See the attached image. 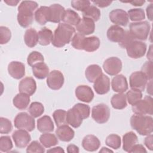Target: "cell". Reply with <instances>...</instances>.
<instances>
[{"mask_svg": "<svg viewBox=\"0 0 153 153\" xmlns=\"http://www.w3.org/2000/svg\"><path fill=\"white\" fill-rule=\"evenodd\" d=\"M11 139L8 136H3L0 137V151L7 152L13 148Z\"/></svg>", "mask_w": 153, "mask_h": 153, "instance_id": "44", "label": "cell"}, {"mask_svg": "<svg viewBox=\"0 0 153 153\" xmlns=\"http://www.w3.org/2000/svg\"><path fill=\"white\" fill-rule=\"evenodd\" d=\"M16 128L32 131L35 129V121L34 118L27 113L23 112L19 113L14 120Z\"/></svg>", "mask_w": 153, "mask_h": 153, "instance_id": "5", "label": "cell"}, {"mask_svg": "<svg viewBox=\"0 0 153 153\" xmlns=\"http://www.w3.org/2000/svg\"><path fill=\"white\" fill-rule=\"evenodd\" d=\"M148 78L142 71L133 72L129 77L130 87L132 89H136L141 91H144L148 82Z\"/></svg>", "mask_w": 153, "mask_h": 153, "instance_id": "9", "label": "cell"}, {"mask_svg": "<svg viewBox=\"0 0 153 153\" xmlns=\"http://www.w3.org/2000/svg\"><path fill=\"white\" fill-rule=\"evenodd\" d=\"M36 90V84L31 76H27L22 79L19 84L20 93H23L29 96L33 95Z\"/></svg>", "mask_w": 153, "mask_h": 153, "instance_id": "17", "label": "cell"}, {"mask_svg": "<svg viewBox=\"0 0 153 153\" xmlns=\"http://www.w3.org/2000/svg\"><path fill=\"white\" fill-rule=\"evenodd\" d=\"M71 4L74 9L83 12L90 5V1L87 0H76L72 1Z\"/></svg>", "mask_w": 153, "mask_h": 153, "instance_id": "49", "label": "cell"}, {"mask_svg": "<svg viewBox=\"0 0 153 153\" xmlns=\"http://www.w3.org/2000/svg\"><path fill=\"white\" fill-rule=\"evenodd\" d=\"M47 152H64L65 151L60 146H57V147H54L53 148H51L48 150L47 151Z\"/></svg>", "mask_w": 153, "mask_h": 153, "instance_id": "59", "label": "cell"}, {"mask_svg": "<svg viewBox=\"0 0 153 153\" xmlns=\"http://www.w3.org/2000/svg\"><path fill=\"white\" fill-rule=\"evenodd\" d=\"M153 136L152 134L147 135V136L144 139L145 145L151 151L153 150V143H152Z\"/></svg>", "mask_w": 153, "mask_h": 153, "instance_id": "53", "label": "cell"}, {"mask_svg": "<svg viewBox=\"0 0 153 153\" xmlns=\"http://www.w3.org/2000/svg\"><path fill=\"white\" fill-rule=\"evenodd\" d=\"M65 78L63 74L58 70L51 71L47 78L48 87L53 90L60 89L63 85Z\"/></svg>", "mask_w": 153, "mask_h": 153, "instance_id": "11", "label": "cell"}, {"mask_svg": "<svg viewBox=\"0 0 153 153\" xmlns=\"http://www.w3.org/2000/svg\"><path fill=\"white\" fill-rule=\"evenodd\" d=\"M67 112L63 109H57L53 114V117L57 127L66 124Z\"/></svg>", "mask_w": 153, "mask_h": 153, "instance_id": "42", "label": "cell"}, {"mask_svg": "<svg viewBox=\"0 0 153 153\" xmlns=\"http://www.w3.org/2000/svg\"><path fill=\"white\" fill-rule=\"evenodd\" d=\"M138 138L133 131H129L124 134L123 137V149L126 152H129L131 148L137 143Z\"/></svg>", "mask_w": 153, "mask_h": 153, "instance_id": "30", "label": "cell"}, {"mask_svg": "<svg viewBox=\"0 0 153 153\" xmlns=\"http://www.w3.org/2000/svg\"><path fill=\"white\" fill-rule=\"evenodd\" d=\"M126 96L128 103L131 105H134L139 100L142 99L143 96L141 91L132 88L127 92Z\"/></svg>", "mask_w": 153, "mask_h": 153, "instance_id": "40", "label": "cell"}, {"mask_svg": "<svg viewBox=\"0 0 153 153\" xmlns=\"http://www.w3.org/2000/svg\"><path fill=\"white\" fill-rule=\"evenodd\" d=\"M38 43L43 46H46L49 45L53 40V33L52 31L44 27L42 28L38 32Z\"/></svg>", "mask_w": 153, "mask_h": 153, "instance_id": "34", "label": "cell"}, {"mask_svg": "<svg viewBox=\"0 0 153 153\" xmlns=\"http://www.w3.org/2000/svg\"><path fill=\"white\" fill-rule=\"evenodd\" d=\"M85 36L79 33H75L74 36L72 37V39L71 40V45L76 50H82V43L83 41V39H84Z\"/></svg>", "mask_w": 153, "mask_h": 153, "instance_id": "50", "label": "cell"}, {"mask_svg": "<svg viewBox=\"0 0 153 153\" xmlns=\"http://www.w3.org/2000/svg\"><path fill=\"white\" fill-rule=\"evenodd\" d=\"M83 17L90 18L94 22H97L100 17V11L94 5H90L84 11L82 12Z\"/></svg>", "mask_w": 153, "mask_h": 153, "instance_id": "37", "label": "cell"}, {"mask_svg": "<svg viewBox=\"0 0 153 153\" xmlns=\"http://www.w3.org/2000/svg\"><path fill=\"white\" fill-rule=\"evenodd\" d=\"M110 20L116 25L126 26L128 23L129 19L127 13L122 9H114L109 14Z\"/></svg>", "mask_w": 153, "mask_h": 153, "instance_id": "13", "label": "cell"}, {"mask_svg": "<svg viewBox=\"0 0 153 153\" xmlns=\"http://www.w3.org/2000/svg\"><path fill=\"white\" fill-rule=\"evenodd\" d=\"M134 40L136 39L129 31H125V33L122 40L118 44L121 48H126L131 42Z\"/></svg>", "mask_w": 153, "mask_h": 153, "instance_id": "52", "label": "cell"}, {"mask_svg": "<svg viewBox=\"0 0 153 153\" xmlns=\"http://www.w3.org/2000/svg\"><path fill=\"white\" fill-rule=\"evenodd\" d=\"M102 70L98 65H89L85 71V76L88 82L94 83L102 74Z\"/></svg>", "mask_w": 153, "mask_h": 153, "instance_id": "27", "label": "cell"}, {"mask_svg": "<svg viewBox=\"0 0 153 153\" xmlns=\"http://www.w3.org/2000/svg\"><path fill=\"white\" fill-rule=\"evenodd\" d=\"M8 72L12 78L19 79L25 75V66L20 62L13 61L8 64Z\"/></svg>", "mask_w": 153, "mask_h": 153, "instance_id": "18", "label": "cell"}, {"mask_svg": "<svg viewBox=\"0 0 153 153\" xmlns=\"http://www.w3.org/2000/svg\"><path fill=\"white\" fill-rule=\"evenodd\" d=\"M145 147L141 144H135L128 152H146Z\"/></svg>", "mask_w": 153, "mask_h": 153, "instance_id": "54", "label": "cell"}, {"mask_svg": "<svg viewBox=\"0 0 153 153\" xmlns=\"http://www.w3.org/2000/svg\"><path fill=\"white\" fill-rule=\"evenodd\" d=\"M75 29L68 24L59 23L53 33L51 44L56 47L61 48L69 44L74 36Z\"/></svg>", "mask_w": 153, "mask_h": 153, "instance_id": "2", "label": "cell"}, {"mask_svg": "<svg viewBox=\"0 0 153 153\" xmlns=\"http://www.w3.org/2000/svg\"><path fill=\"white\" fill-rule=\"evenodd\" d=\"M125 33V30L118 25H112L107 30V38L109 41L113 42H120Z\"/></svg>", "mask_w": 153, "mask_h": 153, "instance_id": "23", "label": "cell"}, {"mask_svg": "<svg viewBox=\"0 0 153 153\" xmlns=\"http://www.w3.org/2000/svg\"><path fill=\"white\" fill-rule=\"evenodd\" d=\"M111 103L112 108L115 109L121 110L124 109L127 105L126 94L123 93L113 95L111 100Z\"/></svg>", "mask_w": 153, "mask_h": 153, "instance_id": "35", "label": "cell"}, {"mask_svg": "<svg viewBox=\"0 0 153 153\" xmlns=\"http://www.w3.org/2000/svg\"><path fill=\"white\" fill-rule=\"evenodd\" d=\"M13 129L11 121L4 117L0 118V133L1 134L10 133Z\"/></svg>", "mask_w": 153, "mask_h": 153, "instance_id": "46", "label": "cell"}, {"mask_svg": "<svg viewBox=\"0 0 153 153\" xmlns=\"http://www.w3.org/2000/svg\"><path fill=\"white\" fill-rule=\"evenodd\" d=\"M36 22L40 25H44L48 22L49 7L41 6L37 9L34 14Z\"/></svg>", "mask_w": 153, "mask_h": 153, "instance_id": "33", "label": "cell"}, {"mask_svg": "<svg viewBox=\"0 0 153 153\" xmlns=\"http://www.w3.org/2000/svg\"><path fill=\"white\" fill-rule=\"evenodd\" d=\"M67 152L68 153H78L79 150V148L74 144H70L67 146Z\"/></svg>", "mask_w": 153, "mask_h": 153, "instance_id": "56", "label": "cell"}, {"mask_svg": "<svg viewBox=\"0 0 153 153\" xmlns=\"http://www.w3.org/2000/svg\"><path fill=\"white\" fill-rule=\"evenodd\" d=\"M128 19L133 22H139L145 19L144 10L142 8H133L128 11Z\"/></svg>", "mask_w": 153, "mask_h": 153, "instance_id": "38", "label": "cell"}, {"mask_svg": "<svg viewBox=\"0 0 153 153\" xmlns=\"http://www.w3.org/2000/svg\"><path fill=\"white\" fill-rule=\"evenodd\" d=\"M100 44V39L97 36L85 37L82 43V50L87 52H94L99 48Z\"/></svg>", "mask_w": 153, "mask_h": 153, "instance_id": "26", "label": "cell"}, {"mask_svg": "<svg viewBox=\"0 0 153 153\" xmlns=\"http://www.w3.org/2000/svg\"><path fill=\"white\" fill-rule=\"evenodd\" d=\"M45 152V148L44 146L39 143L37 140L32 141L27 147L26 152L32 153H44Z\"/></svg>", "mask_w": 153, "mask_h": 153, "instance_id": "47", "label": "cell"}, {"mask_svg": "<svg viewBox=\"0 0 153 153\" xmlns=\"http://www.w3.org/2000/svg\"><path fill=\"white\" fill-rule=\"evenodd\" d=\"M146 44L140 41L134 40L131 42L126 48L127 55L131 59H139L142 57L146 51Z\"/></svg>", "mask_w": 153, "mask_h": 153, "instance_id": "8", "label": "cell"}, {"mask_svg": "<svg viewBox=\"0 0 153 153\" xmlns=\"http://www.w3.org/2000/svg\"><path fill=\"white\" fill-rule=\"evenodd\" d=\"M12 137L15 145L18 148H24L27 146L31 140L30 135L27 130L19 129L14 131Z\"/></svg>", "mask_w": 153, "mask_h": 153, "instance_id": "12", "label": "cell"}, {"mask_svg": "<svg viewBox=\"0 0 153 153\" xmlns=\"http://www.w3.org/2000/svg\"><path fill=\"white\" fill-rule=\"evenodd\" d=\"M130 125L139 134L147 136L152 133L153 118L146 115L134 114L130 118Z\"/></svg>", "mask_w": 153, "mask_h": 153, "instance_id": "3", "label": "cell"}, {"mask_svg": "<svg viewBox=\"0 0 153 153\" xmlns=\"http://www.w3.org/2000/svg\"><path fill=\"white\" fill-rule=\"evenodd\" d=\"M81 18L76 12L70 8H68L65 10L62 20L64 23L72 26H76L79 22Z\"/></svg>", "mask_w": 153, "mask_h": 153, "instance_id": "31", "label": "cell"}, {"mask_svg": "<svg viewBox=\"0 0 153 153\" xmlns=\"http://www.w3.org/2000/svg\"><path fill=\"white\" fill-rule=\"evenodd\" d=\"M123 2H128L131 4H132L134 6H142L145 1L143 0H136V1H127V2H124L122 1Z\"/></svg>", "mask_w": 153, "mask_h": 153, "instance_id": "58", "label": "cell"}, {"mask_svg": "<svg viewBox=\"0 0 153 153\" xmlns=\"http://www.w3.org/2000/svg\"><path fill=\"white\" fill-rule=\"evenodd\" d=\"M129 32L135 39L146 40L149 34L151 26L147 21L133 22L129 25Z\"/></svg>", "mask_w": 153, "mask_h": 153, "instance_id": "4", "label": "cell"}, {"mask_svg": "<svg viewBox=\"0 0 153 153\" xmlns=\"http://www.w3.org/2000/svg\"><path fill=\"white\" fill-rule=\"evenodd\" d=\"M37 128L41 133H49L54 130L53 122L50 116L44 115L37 120Z\"/></svg>", "mask_w": 153, "mask_h": 153, "instance_id": "24", "label": "cell"}, {"mask_svg": "<svg viewBox=\"0 0 153 153\" xmlns=\"http://www.w3.org/2000/svg\"><path fill=\"white\" fill-rule=\"evenodd\" d=\"M105 143L107 146L114 149H118L121 146V137L118 134H111L106 138Z\"/></svg>", "mask_w": 153, "mask_h": 153, "instance_id": "41", "label": "cell"}, {"mask_svg": "<svg viewBox=\"0 0 153 153\" xmlns=\"http://www.w3.org/2000/svg\"><path fill=\"white\" fill-rule=\"evenodd\" d=\"M75 93L79 100L85 103L91 102L94 96L91 87L86 85H78L75 89Z\"/></svg>", "mask_w": 153, "mask_h": 153, "instance_id": "14", "label": "cell"}, {"mask_svg": "<svg viewBox=\"0 0 153 153\" xmlns=\"http://www.w3.org/2000/svg\"><path fill=\"white\" fill-rule=\"evenodd\" d=\"M76 29L78 33L83 35H88L93 33L95 30L94 22L87 17L81 19L78 24L76 26Z\"/></svg>", "mask_w": 153, "mask_h": 153, "instance_id": "16", "label": "cell"}, {"mask_svg": "<svg viewBox=\"0 0 153 153\" xmlns=\"http://www.w3.org/2000/svg\"><path fill=\"white\" fill-rule=\"evenodd\" d=\"M133 113L137 115H152L153 99L151 96H146L143 99L132 105Z\"/></svg>", "mask_w": 153, "mask_h": 153, "instance_id": "6", "label": "cell"}, {"mask_svg": "<svg viewBox=\"0 0 153 153\" xmlns=\"http://www.w3.org/2000/svg\"><path fill=\"white\" fill-rule=\"evenodd\" d=\"M92 2L100 8H105L110 5L112 1H93Z\"/></svg>", "mask_w": 153, "mask_h": 153, "instance_id": "55", "label": "cell"}, {"mask_svg": "<svg viewBox=\"0 0 153 153\" xmlns=\"http://www.w3.org/2000/svg\"><path fill=\"white\" fill-rule=\"evenodd\" d=\"M152 80L149 81V82H148V84H147V93H149L150 94V96H152Z\"/></svg>", "mask_w": 153, "mask_h": 153, "instance_id": "62", "label": "cell"}, {"mask_svg": "<svg viewBox=\"0 0 153 153\" xmlns=\"http://www.w3.org/2000/svg\"><path fill=\"white\" fill-rule=\"evenodd\" d=\"M112 88L114 91L123 93L128 89V82L126 76L122 74L115 75L111 82Z\"/></svg>", "mask_w": 153, "mask_h": 153, "instance_id": "20", "label": "cell"}, {"mask_svg": "<svg viewBox=\"0 0 153 153\" xmlns=\"http://www.w3.org/2000/svg\"><path fill=\"white\" fill-rule=\"evenodd\" d=\"M146 14L148 19L150 21L152 20V4H150L146 7Z\"/></svg>", "mask_w": 153, "mask_h": 153, "instance_id": "57", "label": "cell"}, {"mask_svg": "<svg viewBox=\"0 0 153 153\" xmlns=\"http://www.w3.org/2000/svg\"><path fill=\"white\" fill-rule=\"evenodd\" d=\"M20 1H14V0H10V1H4V2L7 4L8 5L10 6H16L18 3H19Z\"/></svg>", "mask_w": 153, "mask_h": 153, "instance_id": "60", "label": "cell"}, {"mask_svg": "<svg viewBox=\"0 0 153 153\" xmlns=\"http://www.w3.org/2000/svg\"><path fill=\"white\" fill-rule=\"evenodd\" d=\"M73 107L78 112L83 120L89 117L90 114V108L88 105L78 103L75 104Z\"/></svg>", "mask_w": 153, "mask_h": 153, "instance_id": "45", "label": "cell"}, {"mask_svg": "<svg viewBox=\"0 0 153 153\" xmlns=\"http://www.w3.org/2000/svg\"><path fill=\"white\" fill-rule=\"evenodd\" d=\"M30 100L29 95L23 93H20L14 96L13 100V103L18 109L24 110L28 106Z\"/></svg>", "mask_w": 153, "mask_h": 153, "instance_id": "28", "label": "cell"}, {"mask_svg": "<svg viewBox=\"0 0 153 153\" xmlns=\"http://www.w3.org/2000/svg\"><path fill=\"white\" fill-rule=\"evenodd\" d=\"M93 88L98 94H105L110 90V79L109 77L102 74L94 82Z\"/></svg>", "mask_w": 153, "mask_h": 153, "instance_id": "15", "label": "cell"}, {"mask_svg": "<svg viewBox=\"0 0 153 153\" xmlns=\"http://www.w3.org/2000/svg\"><path fill=\"white\" fill-rule=\"evenodd\" d=\"M36 2L32 1H23L18 7L17 22L20 26L26 28L33 22V11L38 8Z\"/></svg>", "mask_w": 153, "mask_h": 153, "instance_id": "1", "label": "cell"}, {"mask_svg": "<svg viewBox=\"0 0 153 153\" xmlns=\"http://www.w3.org/2000/svg\"><path fill=\"white\" fill-rule=\"evenodd\" d=\"M82 118L78 112L74 108L69 109L66 114L67 124L74 128L79 127L82 123Z\"/></svg>", "mask_w": 153, "mask_h": 153, "instance_id": "25", "label": "cell"}, {"mask_svg": "<svg viewBox=\"0 0 153 153\" xmlns=\"http://www.w3.org/2000/svg\"><path fill=\"white\" fill-rule=\"evenodd\" d=\"M152 45H150L149 47V49L148 51L147 55H146V57L148 59V60L149 61H152Z\"/></svg>", "mask_w": 153, "mask_h": 153, "instance_id": "61", "label": "cell"}, {"mask_svg": "<svg viewBox=\"0 0 153 153\" xmlns=\"http://www.w3.org/2000/svg\"><path fill=\"white\" fill-rule=\"evenodd\" d=\"M141 71L146 75L148 80L152 79V61L146 62L142 66Z\"/></svg>", "mask_w": 153, "mask_h": 153, "instance_id": "51", "label": "cell"}, {"mask_svg": "<svg viewBox=\"0 0 153 153\" xmlns=\"http://www.w3.org/2000/svg\"><path fill=\"white\" fill-rule=\"evenodd\" d=\"M49 7V18L48 22L55 23H60L62 20L64 13L65 11V8L59 4H54L51 5Z\"/></svg>", "mask_w": 153, "mask_h": 153, "instance_id": "19", "label": "cell"}, {"mask_svg": "<svg viewBox=\"0 0 153 153\" xmlns=\"http://www.w3.org/2000/svg\"><path fill=\"white\" fill-rule=\"evenodd\" d=\"M123 65L121 59L117 57H111L105 60L103 68L105 72L111 76L117 75L122 69Z\"/></svg>", "mask_w": 153, "mask_h": 153, "instance_id": "10", "label": "cell"}, {"mask_svg": "<svg viewBox=\"0 0 153 153\" xmlns=\"http://www.w3.org/2000/svg\"><path fill=\"white\" fill-rule=\"evenodd\" d=\"M41 143L45 147L49 148L58 143L57 137L55 134L50 133H44L39 137Z\"/></svg>", "mask_w": 153, "mask_h": 153, "instance_id": "36", "label": "cell"}, {"mask_svg": "<svg viewBox=\"0 0 153 153\" xmlns=\"http://www.w3.org/2000/svg\"><path fill=\"white\" fill-rule=\"evenodd\" d=\"M32 73L35 78L42 79L48 76L49 74V68L44 62H40L32 66Z\"/></svg>", "mask_w": 153, "mask_h": 153, "instance_id": "29", "label": "cell"}, {"mask_svg": "<svg viewBox=\"0 0 153 153\" xmlns=\"http://www.w3.org/2000/svg\"><path fill=\"white\" fill-rule=\"evenodd\" d=\"M25 44L29 48H33L38 42V33L33 28L27 29L24 35Z\"/></svg>", "mask_w": 153, "mask_h": 153, "instance_id": "32", "label": "cell"}, {"mask_svg": "<svg viewBox=\"0 0 153 153\" xmlns=\"http://www.w3.org/2000/svg\"><path fill=\"white\" fill-rule=\"evenodd\" d=\"M56 134L61 141L68 142L74 138L75 131L69 126L64 124L58 127L56 130Z\"/></svg>", "mask_w": 153, "mask_h": 153, "instance_id": "22", "label": "cell"}, {"mask_svg": "<svg viewBox=\"0 0 153 153\" xmlns=\"http://www.w3.org/2000/svg\"><path fill=\"white\" fill-rule=\"evenodd\" d=\"M100 146V142L98 137L93 134L85 136L82 140V148L89 152L97 151Z\"/></svg>", "mask_w": 153, "mask_h": 153, "instance_id": "21", "label": "cell"}, {"mask_svg": "<svg viewBox=\"0 0 153 153\" xmlns=\"http://www.w3.org/2000/svg\"><path fill=\"white\" fill-rule=\"evenodd\" d=\"M92 118L99 124L106 123L110 117V109L104 103H100L94 106L91 109Z\"/></svg>", "mask_w": 153, "mask_h": 153, "instance_id": "7", "label": "cell"}, {"mask_svg": "<svg viewBox=\"0 0 153 153\" xmlns=\"http://www.w3.org/2000/svg\"><path fill=\"white\" fill-rule=\"evenodd\" d=\"M113 152V151L109 149H108V148L106 147H102V149L99 151V152Z\"/></svg>", "mask_w": 153, "mask_h": 153, "instance_id": "63", "label": "cell"}, {"mask_svg": "<svg viewBox=\"0 0 153 153\" xmlns=\"http://www.w3.org/2000/svg\"><path fill=\"white\" fill-rule=\"evenodd\" d=\"M28 112L33 118H37L44 113V107L41 103L38 102H33L29 106Z\"/></svg>", "mask_w": 153, "mask_h": 153, "instance_id": "39", "label": "cell"}, {"mask_svg": "<svg viewBox=\"0 0 153 153\" xmlns=\"http://www.w3.org/2000/svg\"><path fill=\"white\" fill-rule=\"evenodd\" d=\"M44 58L43 55L36 51L31 52L27 58V63L30 66H33L34 65L40 62H44Z\"/></svg>", "mask_w": 153, "mask_h": 153, "instance_id": "43", "label": "cell"}, {"mask_svg": "<svg viewBox=\"0 0 153 153\" xmlns=\"http://www.w3.org/2000/svg\"><path fill=\"white\" fill-rule=\"evenodd\" d=\"M11 38V32L6 26H1L0 27V44H5L10 40Z\"/></svg>", "mask_w": 153, "mask_h": 153, "instance_id": "48", "label": "cell"}]
</instances>
